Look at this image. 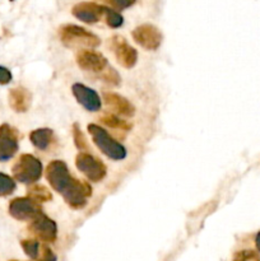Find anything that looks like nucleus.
Segmentation results:
<instances>
[{
	"label": "nucleus",
	"mask_w": 260,
	"mask_h": 261,
	"mask_svg": "<svg viewBox=\"0 0 260 261\" xmlns=\"http://www.w3.org/2000/svg\"><path fill=\"white\" fill-rule=\"evenodd\" d=\"M59 37L64 46L69 48H94L101 43L97 35L87 28L76 24H64L59 28Z\"/></svg>",
	"instance_id": "obj_1"
},
{
	"label": "nucleus",
	"mask_w": 260,
	"mask_h": 261,
	"mask_svg": "<svg viewBox=\"0 0 260 261\" xmlns=\"http://www.w3.org/2000/svg\"><path fill=\"white\" fill-rule=\"evenodd\" d=\"M92 140L96 147L112 161H122L126 158L127 150L120 142H117L112 135L109 134L106 129L97 124H89L87 126Z\"/></svg>",
	"instance_id": "obj_2"
},
{
	"label": "nucleus",
	"mask_w": 260,
	"mask_h": 261,
	"mask_svg": "<svg viewBox=\"0 0 260 261\" xmlns=\"http://www.w3.org/2000/svg\"><path fill=\"white\" fill-rule=\"evenodd\" d=\"M43 167L41 161L33 154H20L13 165L12 173L15 181L24 185H35L42 177Z\"/></svg>",
	"instance_id": "obj_3"
},
{
	"label": "nucleus",
	"mask_w": 260,
	"mask_h": 261,
	"mask_svg": "<svg viewBox=\"0 0 260 261\" xmlns=\"http://www.w3.org/2000/svg\"><path fill=\"white\" fill-rule=\"evenodd\" d=\"M75 166L91 182H99L107 175L106 165L89 152H79L75 157Z\"/></svg>",
	"instance_id": "obj_4"
},
{
	"label": "nucleus",
	"mask_w": 260,
	"mask_h": 261,
	"mask_svg": "<svg viewBox=\"0 0 260 261\" xmlns=\"http://www.w3.org/2000/svg\"><path fill=\"white\" fill-rule=\"evenodd\" d=\"M74 178L75 177L71 176L68 165L64 161H51L46 167V180L48 181L51 188L60 195L73 182Z\"/></svg>",
	"instance_id": "obj_5"
},
{
	"label": "nucleus",
	"mask_w": 260,
	"mask_h": 261,
	"mask_svg": "<svg viewBox=\"0 0 260 261\" xmlns=\"http://www.w3.org/2000/svg\"><path fill=\"white\" fill-rule=\"evenodd\" d=\"M66 205L74 211H81L88 203V199L92 196V188L89 182L74 178L73 182L68 186L65 191L61 194Z\"/></svg>",
	"instance_id": "obj_6"
},
{
	"label": "nucleus",
	"mask_w": 260,
	"mask_h": 261,
	"mask_svg": "<svg viewBox=\"0 0 260 261\" xmlns=\"http://www.w3.org/2000/svg\"><path fill=\"white\" fill-rule=\"evenodd\" d=\"M8 212H9L10 217L22 222L33 221L40 214L43 213L41 204H38L37 201L28 198V196L13 199L8 206Z\"/></svg>",
	"instance_id": "obj_7"
},
{
	"label": "nucleus",
	"mask_w": 260,
	"mask_h": 261,
	"mask_svg": "<svg viewBox=\"0 0 260 261\" xmlns=\"http://www.w3.org/2000/svg\"><path fill=\"white\" fill-rule=\"evenodd\" d=\"M110 50L114 53L117 63L125 69H132L138 63V51L129 45L122 36L115 35L109 40Z\"/></svg>",
	"instance_id": "obj_8"
},
{
	"label": "nucleus",
	"mask_w": 260,
	"mask_h": 261,
	"mask_svg": "<svg viewBox=\"0 0 260 261\" xmlns=\"http://www.w3.org/2000/svg\"><path fill=\"white\" fill-rule=\"evenodd\" d=\"M133 40L148 51H155L163 41V35L160 28L150 23H144L135 27L132 32Z\"/></svg>",
	"instance_id": "obj_9"
},
{
	"label": "nucleus",
	"mask_w": 260,
	"mask_h": 261,
	"mask_svg": "<svg viewBox=\"0 0 260 261\" xmlns=\"http://www.w3.org/2000/svg\"><path fill=\"white\" fill-rule=\"evenodd\" d=\"M28 231L43 244H51L58 239V224L43 213L30 222Z\"/></svg>",
	"instance_id": "obj_10"
},
{
	"label": "nucleus",
	"mask_w": 260,
	"mask_h": 261,
	"mask_svg": "<svg viewBox=\"0 0 260 261\" xmlns=\"http://www.w3.org/2000/svg\"><path fill=\"white\" fill-rule=\"evenodd\" d=\"M19 150V133L9 124L0 125V162H8Z\"/></svg>",
	"instance_id": "obj_11"
},
{
	"label": "nucleus",
	"mask_w": 260,
	"mask_h": 261,
	"mask_svg": "<svg viewBox=\"0 0 260 261\" xmlns=\"http://www.w3.org/2000/svg\"><path fill=\"white\" fill-rule=\"evenodd\" d=\"M76 65L84 71H89L93 74H101L105 69L109 66V61L98 51H94L92 48H84L79 50L75 55Z\"/></svg>",
	"instance_id": "obj_12"
},
{
	"label": "nucleus",
	"mask_w": 260,
	"mask_h": 261,
	"mask_svg": "<svg viewBox=\"0 0 260 261\" xmlns=\"http://www.w3.org/2000/svg\"><path fill=\"white\" fill-rule=\"evenodd\" d=\"M71 92H73V96L75 97L76 102L87 111L97 112L101 110L102 98L94 89L89 88L86 84L74 83L71 86Z\"/></svg>",
	"instance_id": "obj_13"
},
{
	"label": "nucleus",
	"mask_w": 260,
	"mask_h": 261,
	"mask_svg": "<svg viewBox=\"0 0 260 261\" xmlns=\"http://www.w3.org/2000/svg\"><path fill=\"white\" fill-rule=\"evenodd\" d=\"M105 9H106V5L83 2L74 5L71 9V14L81 22L87 23V24H94L103 19Z\"/></svg>",
	"instance_id": "obj_14"
},
{
	"label": "nucleus",
	"mask_w": 260,
	"mask_h": 261,
	"mask_svg": "<svg viewBox=\"0 0 260 261\" xmlns=\"http://www.w3.org/2000/svg\"><path fill=\"white\" fill-rule=\"evenodd\" d=\"M102 101L107 105L110 110L119 114L120 116L133 117L135 115V107L127 98L116 92L105 91L102 93Z\"/></svg>",
	"instance_id": "obj_15"
},
{
	"label": "nucleus",
	"mask_w": 260,
	"mask_h": 261,
	"mask_svg": "<svg viewBox=\"0 0 260 261\" xmlns=\"http://www.w3.org/2000/svg\"><path fill=\"white\" fill-rule=\"evenodd\" d=\"M31 101H32V96L24 87H15L10 89L8 93V102H9L10 109L18 114L27 112L30 110Z\"/></svg>",
	"instance_id": "obj_16"
},
{
	"label": "nucleus",
	"mask_w": 260,
	"mask_h": 261,
	"mask_svg": "<svg viewBox=\"0 0 260 261\" xmlns=\"http://www.w3.org/2000/svg\"><path fill=\"white\" fill-rule=\"evenodd\" d=\"M30 140L35 148L46 150L54 142V132L48 127H40L30 133Z\"/></svg>",
	"instance_id": "obj_17"
},
{
	"label": "nucleus",
	"mask_w": 260,
	"mask_h": 261,
	"mask_svg": "<svg viewBox=\"0 0 260 261\" xmlns=\"http://www.w3.org/2000/svg\"><path fill=\"white\" fill-rule=\"evenodd\" d=\"M99 121L103 125H106L107 127H111V129L121 130V132H129L132 129V124L126 121V120H122L121 117L117 116L115 114H103L99 117Z\"/></svg>",
	"instance_id": "obj_18"
},
{
	"label": "nucleus",
	"mask_w": 260,
	"mask_h": 261,
	"mask_svg": "<svg viewBox=\"0 0 260 261\" xmlns=\"http://www.w3.org/2000/svg\"><path fill=\"white\" fill-rule=\"evenodd\" d=\"M27 196L28 198L33 199L35 201H37L38 204H42V203H46V201L53 200V194H51V191L48 190L46 186L37 185V184H35V185H32L30 189H28Z\"/></svg>",
	"instance_id": "obj_19"
},
{
	"label": "nucleus",
	"mask_w": 260,
	"mask_h": 261,
	"mask_svg": "<svg viewBox=\"0 0 260 261\" xmlns=\"http://www.w3.org/2000/svg\"><path fill=\"white\" fill-rule=\"evenodd\" d=\"M42 242L38 241L36 239H25L20 241V246H22L23 251L27 255L30 259L37 261L40 256L41 249H42Z\"/></svg>",
	"instance_id": "obj_20"
},
{
	"label": "nucleus",
	"mask_w": 260,
	"mask_h": 261,
	"mask_svg": "<svg viewBox=\"0 0 260 261\" xmlns=\"http://www.w3.org/2000/svg\"><path fill=\"white\" fill-rule=\"evenodd\" d=\"M17 188V182L12 176L0 172V198L12 195Z\"/></svg>",
	"instance_id": "obj_21"
},
{
	"label": "nucleus",
	"mask_w": 260,
	"mask_h": 261,
	"mask_svg": "<svg viewBox=\"0 0 260 261\" xmlns=\"http://www.w3.org/2000/svg\"><path fill=\"white\" fill-rule=\"evenodd\" d=\"M103 20L110 28H120L124 24V17L117 10L110 7H106V9H105Z\"/></svg>",
	"instance_id": "obj_22"
},
{
	"label": "nucleus",
	"mask_w": 260,
	"mask_h": 261,
	"mask_svg": "<svg viewBox=\"0 0 260 261\" xmlns=\"http://www.w3.org/2000/svg\"><path fill=\"white\" fill-rule=\"evenodd\" d=\"M97 76H98L101 81L106 82L107 84H111V86H119L120 82H121V76L119 75V73H117L111 65L107 66V68Z\"/></svg>",
	"instance_id": "obj_23"
},
{
	"label": "nucleus",
	"mask_w": 260,
	"mask_h": 261,
	"mask_svg": "<svg viewBox=\"0 0 260 261\" xmlns=\"http://www.w3.org/2000/svg\"><path fill=\"white\" fill-rule=\"evenodd\" d=\"M73 138L74 144L78 148L79 152H88V143H87V138L84 137L83 132H82L81 126L78 124L73 125Z\"/></svg>",
	"instance_id": "obj_24"
},
{
	"label": "nucleus",
	"mask_w": 260,
	"mask_h": 261,
	"mask_svg": "<svg viewBox=\"0 0 260 261\" xmlns=\"http://www.w3.org/2000/svg\"><path fill=\"white\" fill-rule=\"evenodd\" d=\"M102 2L109 4L110 8H112V9L120 12V10H124L133 7L137 3V0H102Z\"/></svg>",
	"instance_id": "obj_25"
},
{
	"label": "nucleus",
	"mask_w": 260,
	"mask_h": 261,
	"mask_svg": "<svg viewBox=\"0 0 260 261\" xmlns=\"http://www.w3.org/2000/svg\"><path fill=\"white\" fill-rule=\"evenodd\" d=\"M232 261H260V259L256 252L252 250H242L233 255Z\"/></svg>",
	"instance_id": "obj_26"
},
{
	"label": "nucleus",
	"mask_w": 260,
	"mask_h": 261,
	"mask_svg": "<svg viewBox=\"0 0 260 261\" xmlns=\"http://www.w3.org/2000/svg\"><path fill=\"white\" fill-rule=\"evenodd\" d=\"M13 81V74L5 66L0 65V86H7Z\"/></svg>",
	"instance_id": "obj_27"
},
{
	"label": "nucleus",
	"mask_w": 260,
	"mask_h": 261,
	"mask_svg": "<svg viewBox=\"0 0 260 261\" xmlns=\"http://www.w3.org/2000/svg\"><path fill=\"white\" fill-rule=\"evenodd\" d=\"M255 245H256L257 251L260 252V232L256 234V237H255Z\"/></svg>",
	"instance_id": "obj_28"
},
{
	"label": "nucleus",
	"mask_w": 260,
	"mask_h": 261,
	"mask_svg": "<svg viewBox=\"0 0 260 261\" xmlns=\"http://www.w3.org/2000/svg\"><path fill=\"white\" fill-rule=\"evenodd\" d=\"M9 261H19V260H9Z\"/></svg>",
	"instance_id": "obj_29"
},
{
	"label": "nucleus",
	"mask_w": 260,
	"mask_h": 261,
	"mask_svg": "<svg viewBox=\"0 0 260 261\" xmlns=\"http://www.w3.org/2000/svg\"><path fill=\"white\" fill-rule=\"evenodd\" d=\"M10 2H14V0H10Z\"/></svg>",
	"instance_id": "obj_30"
}]
</instances>
